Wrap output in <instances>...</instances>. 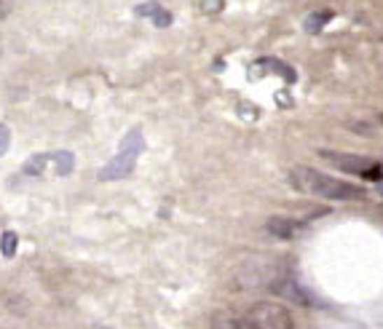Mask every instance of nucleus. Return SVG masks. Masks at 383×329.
I'll return each instance as SVG.
<instances>
[{"label": "nucleus", "instance_id": "nucleus-1", "mask_svg": "<svg viewBox=\"0 0 383 329\" xmlns=\"http://www.w3.org/2000/svg\"><path fill=\"white\" fill-rule=\"evenodd\" d=\"M290 185L300 193L319 195V198H333V201H362L365 190L349 185L343 180H335L330 174H322L316 169H308V166H295L290 172Z\"/></svg>", "mask_w": 383, "mask_h": 329}, {"label": "nucleus", "instance_id": "nucleus-15", "mask_svg": "<svg viewBox=\"0 0 383 329\" xmlns=\"http://www.w3.org/2000/svg\"><path fill=\"white\" fill-rule=\"evenodd\" d=\"M11 8H14V0H0V19H8Z\"/></svg>", "mask_w": 383, "mask_h": 329}, {"label": "nucleus", "instance_id": "nucleus-4", "mask_svg": "<svg viewBox=\"0 0 383 329\" xmlns=\"http://www.w3.org/2000/svg\"><path fill=\"white\" fill-rule=\"evenodd\" d=\"M246 318L255 329H292V316L284 305L279 302H255Z\"/></svg>", "mask_w": 383, "mask_h": 329}, {"label": "nucleus", "instance_id": "nucleus-5", "mask_svg": "<svg viewBox=\"0 0 383 329\" xmlns=\"http://www.w3.org/2000/svg\"><path fill=\"white\" fill-rule=\"evenodd\" d=\"M265 230L276 239H300L306 233V223H300L295 217H271L265 223Z\"/></svg>", "mask_w": 383, "mask_h": 329}, {"label": "nucleus", "instance_id": "nucleus-16", "mask_svg": "<svg viewBox=\"0 0 383 329\" xmlns=\"http://www.w3.org/2000/svg\"><path fill=\"white\" fill-rule=\"evenodd\" d=\"M0 57H3V43H0Z\"/></svg>", "mask_w": 383, "mask_h": 329}, {"label": "nucleus", "instance_id": "nucleus-11", "mask_svg": "<svg viewBox=\"0 0 383 329\" xmlns=\"http://www.w3.org/2000/svg\"><path fill=\"white\" fill-rule=\"evenodd\" d=\"M8 145H11V129L6 123H0V155L8 153Z\"/></svg>", "mask_w": 383, "mask_h": 329}, {"label": "nucleus", "instance_id": "nucleus-10", "mask_svg": "<svg viewBox=\"0 0 383 329\" xmlns=\"http://www.w3.org/2000/svg\"><path fill=\"white\" fill-rule=\"evenodd\" d=\"M16 244H19V239H16V233H3L0 236V252H3V257H14L16 255Z\"/></svg>", "mask_w": 383, "mask_h": 329}, {"label": "nucleus", "instance_id": "nucleus-9", "mask_svg": "<svg viewBox=\"0 0 383 329\" xmlns=\"http://www.w3.org/2000/svg\"><path fill=\"white\" fill-rule=\"evenodd\" d=\"M333 19V14L330 11H316V14L306 16V22H303V27H306V32H319Z\"/></svg>", "mask_w": 383, "mask_h": 329}, {"label": "nucleus", "instance_id": "nucleus-7", "mask_svg": "<svg viewBox=\"0 0 383 329\" xmlns=\"http://www.w3.org/2000/svg\"><path fill=\"white\" fill-rule=\"evenodd\" d=\"M48 166L54 169V174H57V177H67V174H73V169H76V155H73V153H67V150L48 153Z\"/></svg>", "mask_w": 383, "mask_h": 329}, {"label": "nucleus", "instance_id": "nucleus-12", "mask_svg": "<svg viewBox=\"0 0 383 329\" xmlns=\"http://www.w3.org/2000/svg\"><path fill=\"white\" fill-rule=\"evenodd\" d=\"M201 11L204 14H220L223 11V0H201Z\"/></svg>", "mask_w": 383, "mask_h": 329}, {"label": "nucleus", "instance_id": "nucleus-2", "mask_svg": "<svg viewBox=\"0 0 383 329\" xmlns=\"http://www.w3.org/2000/svg\"><path fill=\"white\" fill-rule=\"evenodd\" d=\"M145 150V139H142V132L139 129H132L129 134L123 136L121 150L116 158H110L108 164L99 169V180L110 182V180H123L134 172V164H137L139 153Z\"/></svg>", "mask_w": 383, "mask_h": 329}, {"label": "nucleus", "instance_id": "nucleus-8", "mask_svg": "<svg viewBox=\"0 0 383 329\" xmlns=\"http://www.w3.org/2000/svg\"><path fill=\"white\" fill-rule=\"evenodd\" d=\"M212 329H255V327L249 324L246 316H236V314L220 311V314L212 316Z\"/></svg>", "mask_w": 383, "mask_h": 329}, {"label": "nucleus", "instance_id": "nucleus-6", "mask_svg": "<svg viewBox=\"0 0 383 329\" xmlns=\"http://www.w3.org/2000/svg\"><path fill=\"white\" fill-rule=\"evenodd\" d=\"M271 289H274L276 295H281V298L292 300V302H298V305H314L316 300L308 295L306 289L300 284H295L292 279H279V281H274L271 284Z\"/></svg>", "mask_w": 383, "mask_h": 329}, {"label": "nucleus", "instance_id": "nucleus-3", "mask_svg": "<svg viewBox=\"0 0 383 329\" xmlns=\"http://www.w3.org/2000/svg\"><path fill=\"white\" fill-rule=\"evenodd\" d=\"M316 155L327 161L330 166H335L340 172H349V174H362L368 180H378L381 177V164L365 158V155H354V153H335V150H316Z\"/></svg>", "mask_w": 383, "mask_h": 329}, {"label": "nucleus", "instance_id": "nucleus-14", "mask_svg": "<svg viewBox=\"0 0 383 329\" xmlns=\"http://www.w3.org/2000/svg\"><path fill=\"white\" fill-rule=\"evenodd\" d=\"M153 19H155V24H158V27H167L169 22H172V16H169L164 8H158V11L153 14Z\"/></svg>", "mask_w": 383, "mask_h": 329}, {"label": "nucleus", "instance_id": "nucleus-13", "mask_svg": "<svg viewBox=\"0 0 383 329\" xmlns=\"http://www.w3.org/2000/svg\"><path fill=\"white\" fill-rule=\"evenodd\" d=\"M158 8H161V6H158L155 0H151V3H142V6H137L134 11H137V16H153Z\"/></svg>", "mask_w": 383, "mask_h": 329}]
</instances>
